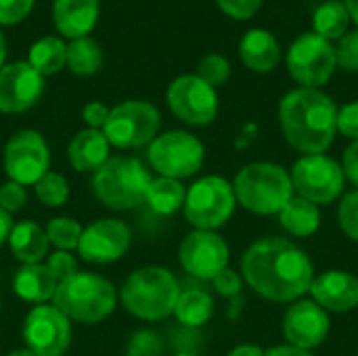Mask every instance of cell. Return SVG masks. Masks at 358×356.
<instances>
[{
  "label": "cell",
  "instance_id": "obj_48",
  "mask_svg": "<svg viewBox=\"0 0 358 356\" xmlns=\"http://www.w3.org/2000/svg\"><path fill=\"white\" fill-rule=\"evenodd\" d=\"M344 4H346V8H348L350 19L358 25V0H344Z\"/></svg>",
  "mask_w": 358,
  "mask_h": 356
},
{
  "label": "cell",
  "instance_id": "obj_29",
  "mask_svg": "<svg viewBox=\"0 0 358 356\" xmlns=\"http://www.w3.org/2000/svg\"><path fill=\"white\" fill-rule=\"evenodd\" d=\"M348 23H350V15L344 0H327L313 15L315 34H319L329 42L344 38L348 34Z\"/></svg>",
  "mask_w": 358,
  "mask_h": 356
},
{
  "label": "cell",
  "instance_id": "obj_19",
  "mask_svg": "<svg viewBox=\"0 0 358 356\" xmlns=\"http://www.w3.org/2000/svg\"><path fill=\"white\" fill-rule=\"evenodd\" d=\"M310 296L327 313H350L358 306V277L348 271H327L315 277Z\"/></svg>",
  "mask_w": 358,
  "mask_h": 356
},
{
  "label": "cell",
  "instance_id": "obj_37",
  "mask_svg": "<svg viewBox=\"0 0 358 356\" xmlns=\"http://www.w3.org/2000/svg\"><path fill=\"white\" fill-rule=\"evenodd\" d=\"M27 204V189L15 180L0 183V208L8 212L10 216L15 212H21Z\"/></svg>",
  "mask_w": 358,
  "mask_h": 356
},
{
  "label": "cell",
  "instance_id": "obj_47",
  "mask_svg": "<svg viewBox=\"0 0 358 356\" xmlns=\"http://www.w3.org/2000/svg\"><path fill=\"white\" fill-rule=\"evenodd\" d=\"M227 356H264V350L256 344H241L235 346Z\"/></svg>",
  "mask_w": 358,
  "mask_h": 356
},
{
  "label": "cell",
  "instance_id": "obj_12",
  "mask_svg": "<svg viewBox=\"0 0 358 356\" xmlns=\"http://www.w3.org/2000/svg\"><path fill=\"white\" fill-rule=\"evenodd\" d=\"M287 71L302 88L327 84L338 67L336 48L319 34H302L287 50Z\"/></svg>",
  "mask_w": 358,
  "mask_h": 356
},
{
  "label": "cell",
  "instance_id": "obj_22",
  "mask_svg": "<svg viewBox=\"0 0 358 356\" xmlns=\"http://www.w3.org/2000/svg\"><path fill=\"white\" fill-rule=\"evenodd\" d=\"M57 279L48 271L44 262L40 264H21V269L13 277V292L19 300L27 304H46L55 298Z\"/></svg>",
  "mask_w": 358,
  "mask_h": 356
},
{
  "label": "cell",
  "instance_id": "obj_6",
  "mask_svg": "<svg viewBox=\"0 0 358 356\" xmlns=\"http://www.w3.org/2000/svg\"><path fill=\"white\" fill-rule=\"evenodd\" d=\"M233 191L237 204L260 216L279 214L294 197L289 172L271 162H254L243 166L233 180Z\"/></svg>",
  "mask_w": 358,
  "mask_h": 356
},
{
  "label": "cell",
  "instance_id": "obj_4",
  "mask_svg": "<svg viewBox=\"0 0 358 356\" xmlns=\"http://www.w3.org/2000/svg\"><path fill=\"white\" fill-rule=\"evenodd\" d=\"M52 304L71 321L80 325H99L109 319L117 306L115 285L88 271H78L73 277L57 285Z\"/></svg>",
  "mask_w": 358,
  "mask_h": 356
},
{
  "label": "cell",
  "instance_id": "obj_17",
  "mask_svg": "<svg viewBox=\"0 0 358 356\" xmlns=\"http://www.w3.org/2000/svg\"><path fill=\"white\" fill-rule=\"evenodd\" d=\"M44 94V76L27 61H15L0 67V111L25 113Z\"/></svg>",
  "mask_w": 358,
  "mask_h": 356
},
{
  "label": "cell",
  "instance_id": "obj_50",
  "mask_svg": "<svg viewBox=\"0 0 358 356\" xmlns=\"http://www.w3.org/2000/svg\"><path fill=\"white\" fill-rule=\"evenodd\" d=\"M6 356H38L36 353H31L29 348H15V350H10Z\"/></svg>",
  "mask_w": 358,
  "mask_h": 356
},
{
  "label": "cell",
  "instance_id": "obj_53",
  "mask_svg": "<svg viewBox=\"0 0 358 356\" xmlns=\"http://www.w3.org/2000/svg\"><path fill=\"white\" fill-rule=\"evenodd\" d=\"M357 356H358V355H357Z\"/></svg>",
  "mask_w": 358,
  "mask_h": 356
},
{
  "label": "cell",
  "instance_id": "obj_39",
  "mask_svg": "<svg viewBox=\"0 0 358 356\" xmlns=\"http://www.w3.org/2000/svg\"><path fill=\"white\" fill-rule=\"evenodd\" d=\"M212 285H214V292L222 298H237L243 290V277L233 271V269H224L220 271L214 279H212Z\"/></svg>",
  "mask_w": 358,
  "mask_h": 356
},
{
  "label": "cell",
  "instance_id": "obj_18",
  "mask_svg": "<svg viewBox=\"0 0 358 356\" xmlns=\"http://www.w3.org/2000/svg\"><path fill=\"white\" fill-rule=\"evenodd\" d=\"M331 329L327 311H323L315 300H296L283 317V336L289 346L302 350L319 348Z\"/></svg>",
  "mask_w": 358,
  "mask_h": 356
},
{
  "label": "cell",
  "instance_id": "obj_20",
  "mask_svg": "<svg viewBox=\"0 0 358 356\" xmlns=\"http://www.w3.org/2000/svg\"><path fill=\"white\" fill-rule=\"evenodd\" d=\"M101 15L99 0H55L52 21L61 36L69 40L86 38Z\"/></svg>",
  "mask_w": 358,
  "mask_h": 356
},
{
  "label": "cell",
  "instance_id": "obj_21",
  "mask_svg": "<svg viewBox=\"0 0 358 356\" xmlns=\"http://www.w3.org/2000/svg\"><path fill=\"white\" fill-rule=\"evenodd\" d=\"M111 145L103 130L84 128L73 134V138L67 145V159L69 166L80 174H92L96 172L111 155Z\"/></svg>",
  "mask_w": 358,
  "mask_h": 356
},
{
  "label": "cell",
  "instance_id": "obj_11",
  "mask_svg": "<svg viewBox=\"0 0 358 356\" xmlns=\"http://www.w3.org/2000/svg\"><path fill=\"white\" fill-rule=\"evenodd\" d=\"M289 176L298 197H304L317 206L336 201L342 195L346 180L342 166L325 153L302 155L294 164Z\"/></svg>",
  "mask_w": 358,
  "mask_h": 356
},
{
  "label": "cell",
  "instance_id": "obj_3",
  "mask_svg": "<svg viewBox=\"0 0 358 356\" xmlns=\"http://www.w3.org/2000/svg\"><path fill=\"white\" fill-rule=\"evenodd\" d=\"M180 285L174 273L159 264L141 266L120 287V304L138 321L159 323L174 315Z\"/></svg>",
  "mask_w": 358,
  "mask_h": 356
},
{
  "label": "cell",
  "instance_id": "obj_28",
  "mask_svg": "<svg viewBox=\"0 0 358 356\" xmlns=\"http://www.w3.org/2000/svg\"><path fill=\"white\" fill-rule=\"evenodd\" d=\"M27 63L44 78L55 76L67 65V44L57 36H44L31 44Z\"/></svg>",
  "mask_w": 358,
  "mask_h": 356
},
{
  "label": "cell",
  "instance_id": "obj_1",
  "mask_svg": "<svg viewBox=\"0 0 358 356\" xmlns=\"http://www.w3.org/2000/svg\"><path fill=\"white\" fill-rule=\"evenodd\" d=\"M241 275L248 287L271 302H296L310 292L315 264L308 254L285 237L254 241L241 256Z\"/></svg>",
  "mask_w": 358,
  "mask_h": 356
},
{
  "label": "cell",
  "instance_id": "obj_44",
  "mask_svg": "<svg viewBox=\"0 0 358 356\" xmlns=\"http://www.w3.org/2000/svg\"><path fill=\"white\" fill-rule=\"evenodd\" d=\"M342 172H344V178L350 180L358 189V141H352L346 147L344 162H342Z\"/></svg>",
  "mask_w": 358,
  "mask_h": 356
},
{
  "label": "cell",
  "instance_id": "obj_40",
  "mask_svg": "<svg viewBox=\"0 0 358 356\" xmlns=\"http://www.w3.org/2000/svg\"><path fill=\"white\" fill-rule=\"evenodd\" d=\"M36 0H0V25L21 23L34 8Z\"/></svg>",
  "mask_w": 358,
  "mask_h": 356
},
{
  "label": "cell",
  "instance_id": "obj_49",
  "mask_svg": "<svg viewBox=\"0 0 358 356\" xmlns=\"http://www.w3.org/2000/svg\"><path fill=\"white\" fill-rule=\"evenodd\" d=\"M4 59H6V40H4V34L0 31V67L4 65Z\"/></svg>",
  "mask_w": 358,
  "mask_h": 356
},
{
  "label": "cell",
  "instance_id": "obj_9",
  "mask_svg": "<svg viewBox=\"0 0 358 356\" xmlns=\"http://www.w3.org/2000/svg\"><path fill=\"white\" fill-rule=\"evenodd\" d=\"M162 128V115L149 101H124L109 109L103 134L115 149H141L151 145Z\"/></svg>",
  "mask_w": 358,
  "mask_h": 356
},
{
  "label": "cell",
  "instance_id": "obj_10",
  "mask_svg": "<svg viewBox=\"0 0 358 356\" xmlns=\"http://www.w3.org/2000/svg\"><path fill=\"white\" fill-rule=\"evenodd\" d=\"M2 168L8 180L34 187L50 170V149L46 138L31 128L15 132L4 145Z\"/></svg>",
  "mask_w": 358,
  "mask_h": 356
},
{
  "label": "cell",
  "instance_id": "obj_43",
  "mask_svg": "<svg viewBox=\"0 0 358 356\" xmlns=\"http://www.w3.org/2000/svg\"><path fill=\"white\" fill-rule=\"evenodd\" d=\"M107 118H109V107L101 101H90L82 107V120L92 130H103Z\"/></svg>",
  "mask_w": 358,
  "mask_h": 356
},
{
  "label": "cell",
  "instance_id": "obj_52",
  "mask_svg": "<svg viewBox=\"0 0 358 356\" xmlns=\"http://www.w3.org/2000/svg\"><path fill=\"white\" fill-rule=\"evenodd\" d=\"M0 313H2V300H0Z\"/></svg>",
  "mask_w": 358,
  "mask_h": 356
},
{
  "label": "cell",
  "instance_id": "obj_35",
  "mask_svg": "<svg viewBox=\"0 0 358 356\" xmlns=\"http://www.w3.org/2000/svg\"><path fill=\"white\" fill-rule=\"evenodd\" d=\"M338 225L348 239L358 243V189L344 195L338 206Z\"/></svg>",
  "mask_w": 358,
  "mask_h": 356
},
{
  "label": "cell",
  "instance_id": "obj_34",
  "mask_svg": "<svg viewBox=\"0 0 358 356\" xmlns=\"http://www.w3.org/2000/svg\"><path fill=\"white\" fill-rule=\"evenodd\" d=\"M164 340L151 329H138L126 344V356H164Z\"/></svg>",
  "mask_w": 358,
  "mask_h": 356
},
{
  "label": "cell",
  "instance_id": "obj_26",
  "mask_svg": "<svg viewBox=\"0 0 358 356\" xmlns=\"http://www.w3.org/2000/svg\"><path fill=\"white\" fill-rule=\"evenodd\" d=\"M281 227L294 237H310L321 227V210L304 197H292L279 212Z\"/></svg>",
  "mask_w": 358,
  "mask_h": 356
},
{
  "label": "cell",
  "instance_id": "obj_25",
  "mask_svg": "<svg viewBox=\"0 0 358 356\" xmlns=\"http://www.w3.org/2000/svg\"><path fill=\"white\" fill-rule=\"evenodd\" d=\"M174 317L185 327H191V329L203 327L214 317L212 294L201 287L180 290V296H178L176 308H174Z\"/></svg>",
  "mask_w": 358,
  "mask_h": 356
},
{
  "label": "cell",
  "instance_id": "obj_51",
  "mask_svg": "<svg viewBox=\"0 0 358 356\" xmlns=\"http://www.w3.org/2000/svg\"><path fill=\"white\" fill-rule=\"evenodd\" d=\"M172 356H199V355H195V353H191V350H180V353H176V355H172Z\"/></svg>",
  "mask_w": 358,
  "mask_h": 356
},
{
  "label": "cell",
  "instance_id": "obj_31",
  "mask_svg": "<svg viewBox=\"0 0 358 356\" xmlns=\"http://www.w3.org/2000/svg\"><path fill=\"white\" fill-rule=\"evenodd\" d=\"M34 191H36V199L44 208H61V206L67 204V199L71 195V189H69L67 178L61 172H55V170H48L34 185Z\"/></svg>",
  "mask_w": 358,
  "mask_h": 356
},
{
  "label": "cell",
  "instance_id": "obj_45",
  "mask_svg": "<svg viewBox=\"0 0 358 356\" xmlns=\"http://www.w3.org/2000/svg\"><path fill=\"white\" fill-rule=\"evenodd\" d=\"M264 356H315L310 350H302V348H296V346H289V344H283V346H273L268 350H264Z\"/></svg>",
  "mask_w": 358,
  "mask_h": 356
},
{
  "label": "cell",
  "instance_id": "obj_38",
  "mask_svg": "<svg viewBox=\"0 0 358 356\" xmlns=\"http://www.w3.org/2000/svg\"><path fill=\"white\" fill-rule=\"evenodd\" d=\"M336 61L342 69L358 71V29L348 31L344 38H340V44L336 48Z\"/></svg>",
  "mask_w": 358,
  "mask_h": 356
},
{
  "label": "cell",
  "instance_id": "obj_7",
  "mask_svg": "<svg viewBox=\"0 0 358 356\" xmlns=\"http://www.w3.org/2000/svg\"><path fill=\"white\" fill-rule=\"evenodd\" d=\"M237 197L233 191V183L222 176L210 174L201 176L187 189L185 197V218L193 229L199 231H216L224 227L235 214Z\"/></svg>",
  "mask_w": 358,
  "mask_h": 356
},
{
  "label": "cell",
  "instance_id": "obj_13",
  "mask_svg": "<svg viewBox=\"0 0 358 356\" xmlns=\"http://www.w3.org/2000/svg\"><path fill=\"white\" fill-rule=\"evenodd\" d=\"M170 111L189 126H208L218 115V94L197 73H185L172 80L166 92Z\"/></svg>",
  "mask_w": 358,
  "mask_h": 356
},
{
  "label": "cell",
  "instance_id": "obj_33",
  "mask_svg": "<svg viewBox=\"0 0 358 356\" xmlns=\"http://www.w3.org/2000/svg\"><path fill=\"white\" fill-rule=\"evenodd\" d=\"M197 76L203 82H208L212 88L222 86L231 76V63L222 55H216V52L206 55L197 65Z\"/></svg>",
  "mask_w": 358,
  "mask_h": 356
},
{
  "label": "cell",
  "instance_id": "obj_24",
  "mask_svg": "<svg viewBox=\"0 0 358 356\" xmlns=\"http://www.w3.org/2000/svg\"><path fill=\"white\" fill-rule=\"evenodd\" d=\"M239 57L252 71L266 73L277 67L281 59V46L271 31L250 29L239 42Z\"/></svg>",
  "mask_w": 358,
  "mask_h": 356
},
{
  "label": "cell",
  "instance_id": "obj_46",
  "mask_svg": "<svg viewBox=\"0 0 358 356\" xmlns=\"http://www.w3.org/2000/svg\"><path fill=\"white\" fill-rule=\"evenodd\" d=\"M13 227H15V222H13V216L0 208V248L8 243V235H10Z\"/></svg>",
  "mask_w": 358,
  "mask_h": 356
},
{
  "label": "cell",
  "instance_id": "obj_23",
  "mask_svg": "<svg viewBox=\"0 0 358 356\" xmlns=\"http://www.w3.org/2000/svg\"><path fill=\"white\" fill-rule=\"evenodd\" d=\"M8 250L13 258L21 264H40L48 258V237L46 231L34 220H21L13 227L8 235Z\"/></svg>",
  "mask_w": 358,
  "mask_h": 356
},
{
  "label": "cell",
  "instance_id": "obj_36",
  "mask_svg": "<svg viewBox=\"0 0 358 356\" xmlns=\"http://www.w3.org/2000/svg\"><path fill=\"white\" fill-rule=\"evenodd\" d=\"M44 264L48 266V271L52 273L57 283H61V281H65L78 273V258L65 250H55L52 254H48Z\"/></svg>",
  "mask_w": 358,
  "mask_h": 356
},
{
  "label": "cell",
  "instance_id": "obj_14",
  "mask_svg": "<svg viewBox=\"0 0 358 356\" xmlns=\"http://www.w3.org/2000/svg\"><path fill=\"white\" fill-rule=\"evenodd\" d=\"M21 338L38 356H63L71 346V321L55 304H38L25 315Z\"/></svg>",
  "mask_w": 358,
  "mask_h": 356
},
{
  "label": "cell",
  "instance_id": "obj_41",
  "mask_svg": "<svg viewBox=\"0 0 358 356\" xmlns=\"http://www.w3.org/2000/svg\"><path fill=\"white\" fill-rule=\"evenodd\" d=\"M216 2L224 15L239 19V21L252 19L262 6V0H216Z\"/></svg>",
  "mask_w": 358,
  "mask_h": 356
},
{
  "label": "cell",
  "instance_id": "obj_32",
  "mask_svg": "<svg viewBox=\"0 0 358 356\" xmlns=\"http://www.w3.org/2000/svg\"><path fill=\"white\" fill-rule=\"evenodd\" d=\"M44 231H46V237H48L50 245H55L57 250L76 252L84 227L71 216H57L46 225Z\"/></svg>",
  "mask_w": 358,
  "mask_h": 356
},
{
  "label": "cell",
  "instance_id": "obj_42",
  "mask_svg": "<svg viewBox=\"0 0 358 356\" xmlns=\"http://www.w3.org/2000/svg\"><path fill=\"white\" fill-rule=\"evenodd\" d=\"M338 132L350 141H358V101L338 109Z\"/></svg>",
  "mask_w": 358,
  "mask_h": 356
},
{
  "label": "cell",
  "instance_id": "obj_15",
  "mask_svg": "<svg viewBox=\"0 0 358 356\" xmlns=\"http://www.w3.org/2000/svg\"><path fill=\"white\" fill-rule=\"evenodd\" d=\"M132 245V229L117 218H96L84 227L76 254L88 264H113Z\"/></svg>",
  "mask_w": 358,
  "mask_h": 356
},
{
  "label": "cell",
  "instance_id": "obj_8",
  "mask_svg": "<svg viewBox=\"0 0 358 356\" xmlns=\"http://www.w3.org/2000/svg\"><path fill=\"white\" fill-rule=\"evenodd\" d=\"M147 162L157 176L182 183L201 170L206 162V147L187 130H168L151 141L147 149Z\"/></svg>",
  "mask_w": 358,
  "mask_h": 356
},
{
  "label": "cell",
  "instance_id": "obj_2",
  "mask_svg": "<svg viewBox=\"0 0 358 356\" xmlns=\"http://www.w3.org/2000/svg\"><path fill=\"white\" fill-rule=\"evenodd\" d=\"M279 124L285 141L300 153H325L338 134V107L319 88H296L281 99Z\"/></svg>",
  "mask_w": 358,
  "mask_h": 356
},
{
  "label": "cell",
  "instance_id": "obj_16",
  "mask_svg": "<svg viewBox=\"0 0 358 356\" xmlns=\"http://www.w3.org/2000/svg\"><path fill=\"white\" fill-rule=\"evenodd\" d=\"M231 250L222 235L216 231H199L193 229L178 245V262L187 275L212 281L220 271L229 266Z\"/></svg>",
  "mask_w": 358,
  "mask_h": 356
},
{
  "label": "cell",
  "instance_id": "obj_30",
  "mask_svg": "<svg viewBox=\"0 0 358 356\" xmlns=\"http://www.w3.org/2000/svg\"><path fill=\"white\" fill-rule=\"evenodd\" d=\"M103 65V50L92 38H78L67 44V67L80 78L94 76Z\"/></svg>",
  "mask_w": 358,
  "mask_h": 356
},
{
  "label": "cell",
  "instance_id": "obj_27",
  "mask_svg": "<svg viewBox=\"0 0 358 356\" xmlns=\"http://www.w3.org/2000/svg\"><path fill=\"white\" fill-rule=\"evenodd\" d=\"M185 197H187V189L180 180L157 176V178H151L149 183L145 206L157 216H172L178 210H182Z\"/></svg>",
  "mask_w": 358,
  "mask_h": 356
},
{
  "label": "cell",
  "instance_id": "obj_5",
  "mask_svg": "<svg viewBox=\"0 0 358 356\" xmlns=\"http://www.w3.org/2000/svg\"><path fill=\"white\" fill-rule=\"evenodd\" d=\"M151 183L149 168L128 155L109 157L96 172H92L90 189L96 201L113 212H130L145 204Z\"/></svg>",
  "mask_w": 358,
  "mask_h": 356
}]
</instances>
